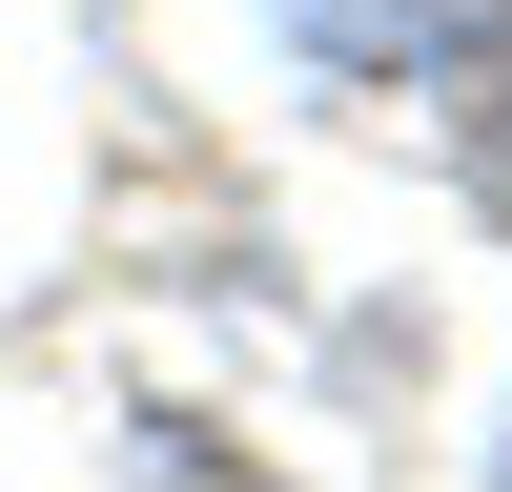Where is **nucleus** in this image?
I'll list each match as a JSON object with an SVG mask.
<instances>
[{"label": "nucleus", "instance_id": "f257e3e1", "mask_svg": "<svg viewBox=\"0 0 512 492\" xmlns=\"http://www.w3.org/2000/svg\"><path fill=\"white\" fill-rule=\"evenodd\" d=\"M410 41H431V103H451V164H472V205L512 226V0H410Z\"/></svg>", "mask_w": 512, "mask_h": 492}]
</instances>
